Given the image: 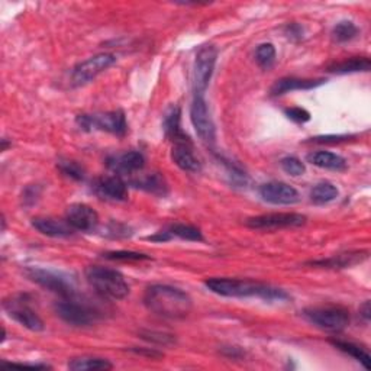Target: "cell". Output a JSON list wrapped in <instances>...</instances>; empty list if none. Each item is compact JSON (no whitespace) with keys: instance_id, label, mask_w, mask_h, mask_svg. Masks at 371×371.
<instances>
[{"instance_id":"31","label":"cell","mask_w":371,"mask_h":371,"mask_svg":"<svg viewBox=\"0 0 371 371\" xmlns=\"http://www.w3.org/2000/svg\"><path fill=\"white\" fill-rule=\"evenodd\" d=\"M57 167H59V170L66 177H69L71 180H76V182L84 180V168L77 161L60 160L59 164H57Z\"/></svg>"},{"instance_id":"8","label":"cell","mask_w":371,"mask_h":371,"mask_svg":"<svg viewBox=\"0 0 371 371\" xmlns=\"http://www.w3.org/2000/svg\"><path fill=\"white\" fill-rule=\"evenodd\" d=\"M55 312L66 324L73 326H90L99 319V312L89 305L81 303L73 298H63L55 303Z\"/></svg>"},{"instance_id":"5","label":"cell","mask_w":371,"mask_h":371,"mask_svg":"<svg viewBox=\"0 0 371 371\" xmlns=\"http://www.w3.org/2000/svg\"><path fill=\"white\" fill-rule=\"evenodd\" d=\"M303 317L315 326L329 331H344L350 324V312L341 306H318L303 310Z\"/></svg>"},{"instance_id":"25","label":"cell","mask_w":371,"mask_h":371,"mask_svg":"<svg viewBox=\"0 0 371 371\" xmlns=\"http://www.w3.org/2000/svg\"><path fill=\"white\" fill-rule=\"evenodd\" d=\"M165 232L170 235V238H180L184 241H192V242H201L204 241V235L201 232V230L196 226L192 225H186V223H175L168 226Z\"/></svg>"},{"instance_id":"10","label":"cell","mask_w":371,"mask_h":371,"mask_svg":"<svg viewBox=\"0 0 371 371\" xmlns=\"http://www.w3.org/2000/svg\"><path fill=\"white\" fill-rule=\"evenodd\" d=\"M115 61H117V57L109 52H103V54L90 57V59L77 64L73 69V73H71L73 86L78 88V86H84V84L90 83L100 73H103L110 66L115 64Z\"/></svg>"},{"instance_id":"13","label":"cell","mask_w":371,"mask_h":371,"mask_svg":"<svg viewBox=\"0 0 371 371\" xmlns=\"http://www.w3.org/2000/svg\"><path fill=\"white\" fill-rule=\"evenodd\" d=\"M260 196L264 202L271 205L289 206L295 205L300 201L299 192L283 182H269L260 187Z\"/></svg>"},{"instance_id":"15","label":"cell","mask_w":371,"mask_h":371,"mask_svg":"<svg viewBox=\"0 0 371 371\" xmlns=\"http://www.w3.org/2000/svg\"><path fill=\"white\" fill-rule=\"evenodd\" d=\"M93 192L106 201L122 202L128 197L126 183L119 176H105L99 177L93 183Z\"/></svg>"},{"instance_id":"4","label":"cell","mask_w":371,"mask_h":371,"mask_svg":"<svg viewBox=\"0 0 371 371\" xmlns=\"http://www.w3.org/2000/svg\"><path fill=\"white\" fill-rule=\"evenodd\" d=\"M77 125L83 131H105L113 135L124 136L128 132V124L122 110H112L105 113H93V115H78Z\"/></svg>"},{"instance_id":"27","label":"cell","mask_w":371,"mask_h":371,"mask_svg":"<svg viewBox=\"0 0 371 371\" xmlns=\"http://www.w3.org/2000/svg\"><path fill=\"white\" fill-rule=\"evenodd\" d=\"M331 344L338 348L339 351L346 353L348 355H351L353 358H355L358 363H361L364 365L365 370H370V354L361 348L360 346L354 344V342H348V341H342V339H332Z\"/></svg>"},{"instance_id":"9","label":"cell","mask_w":371,"mask_h":371,"mask_svg":"<svg viewBox=\"0 0 371 371\" xmlns=\"http://www.w3.org/2000/svg\"><path fill=\"white\" fill-rule=\"evenodd\" d=\"M306 216L293 212L266 213L260 216H252L247 219V226L251 230L259 231H274L284 230V228H299L306 223Z\"/></svg>"},{"instance_id":"36","label":"cell","mask_w":371,"mask_h":371,"mask_svg":"<svg viewBox=\"0 0 371 371\" xmlns=\"http://www.w3.org/2000/svg\"><path fill=\"white\" fill-rule=\"evenodd\" d=\"M351 136L348 135H324L310 138L309 142H315V144H339V142H346Z\"/></svg>"},{"instance_id":"19","label":"cell","mask_w":371,"mask_h":371,"mask_svg":"<svg viewBox=\"0 0 371 371\" xmlns=\"http://www.w3.org/2000/svg\"><path fill=\"white\" fill-rule=\"evenodd\" d=\"M182 121V110L179 106H171L164 117L163 128L170 141H173V144H192L190 138L183 132L180 126Z\"/></svg>"},{"instance_id":"12","label":"cell","mask_w":371,"mask_h":371,"mask_svg":"<svg viewBox=\"0 0 371 371\" xmlns=\"http://www.w3.org/2000/svg\"><path fill=\"white\" fill-rule=\"evenodd\" d=\"M190 119L196 134L201 136L202 141L208 142V144L215 142L216 129L204 96H194L190 106Z\"/></svg>"},{"instance_id":"38","label":"cell","mask_w":371,"mask_h":371,"mask_svg":"<svg viewBox=\"0 0 371 371\" xmlns=\"http://www.w3.org/2000/svg\"><path fill=\"white\" fill-rule=\"evenodd\" d=\"M286 34L289 35V38H302L303 30H302V28H300L299 25L293 23V25H289V26H288V33H286Z\"/></svg>"},{"instance_id":"33","label":"cell","mask_w":371,"mask_h":371,"mask_svg":"<svg viewBox=\"0 0 371 371\" xmlns=\"http://www.w3.org/2000/svg\"><path fill=\"white\" fill-rule=\"evenodd\" d=\"M280 165H281L284 173H288L289 176H293V177L303 176L305 171H306V167H305V164L302 163V160H299L298 157H293V155L284 157V158L280 161Z\"/></svg>"},{"instance_id":"17","label":"cell","mask_w":371,"mask_h":371,"mask_svg":"<svg viewBox=\"0 0 371 371\" xmlns=\"http://www.w3.org/2000/svg\"><path fill=\"white\" fill-rule=\"evenodd\" d=\"M325 81L326 80L324 78H296V77L280 78L271 88V95L281 96L296 90H312L319 88V86H322Z\"/></svg>"},{"instance_id":"18","label":"cell","mask_w":371,"mask_h":371,"mask_svg":"<svg viewBox=\"0 0 371 371\" xmlns=\"http://www.w3.org/2000/svg\"><path fill=\"white\" fill-rule=\"evenodd\" d=\"M33 226L42 235L51 238H69L74 231L67 220L55 218H34Z\"/></svg>"},{"instance_id":"37","label":"cell","mask_w":371,"mask_h":371,"mask_svg":"<svg viewBox=\"0 0 371 371\" xmlns=\"http://www.w3.org/2000/svg\"><path fill=\"white\" fill-rule=\"evenodd\" d=\"M132 353H135V354H139V355H147V357H150V358H160V357H163V354L161 353H158L157 350H151V348H147V350H142V348H132L131 350Z\"/></svg>"},{"instance_id":"20","label":"cell","mask_w":371,"mask_h":371,"mask_svg":"<svg viewBox=\"0 0 371 371\" xmlns=\"http://www.w3.org/2000/svg\"><path fill=\"white\" fill-rule=\"evenodd\" d=\"M171 158L179 168L187 173H199L202 168L201 161L192 150V144H175L171 150Z\"/></svg>"},{"instance_id":"16","label":"cell","mask_w":371,"mask_h":371,"mask_svg":"<svg viewBox=\"0 0 371 371\" xmlns=\"http://www.w3.org/2000/svg\"><path fill=\"white\" fill-rule=\"evenodd\" d=\"M107 167L115 175L138 173L146 165V158L139 151H128L107 158Z\"/></svg>"},{"instance_id":"28","label":"cell","mask_w":371,"mask_h":371,"mask_svg":"<svg viewBox=\"0 0 371 371\" xmlns=\"http://www.w3.org/2000/svg\"><path fill=\"white\" fill-rule=\"evenodd\" d=\"M132 184L135 187H139L142 190H146V192L153 193V194H157V196H164L167 193V190H168L167 182L164 180V177L160 173L148 175V176L142 177L139 180L132 182Z\"/></svg>"},{"instance_id":"40","label":"cell","mask_w":371,"mask_h":371,"mask_svg":"<svg viewBox=\"0 0 371 371\" xmlns=\"http://www.w3.org/2000/svg\"><path fill=\"white\" fill-rule=\"evenodd\" d=\"M370 312H371V309H370V302L367 300V302H364V305L360 307V313H361V317L368 322L370 321Z\"/></svg>"},{"instance_id":"24","label":"cell","mask_w":371,"mask_h":371,"mask_svg":"<svg viewBox=\"0 0 371 371\" xmlns=\"http://www.w3.org/2000/svg\"><path fill=\"white\" fill-rule=\"evenodd\" d=\"M69 368L73 371H92V370H112L113 364L100 357H76L69 363Z\"/></svg>"},{"instance_id":"39","label":"cell","mask_w":371,"mask_h":371,"mask_svg":"<svg viewBox=\"0 0 371 371\" xmlns=\"http://www.w3.org/2000/svg\"><path fill=\"white\" fill-rule=\"evenodd\" d=\"M4 364L6 365H13V367H30V368H42V370H47V368H51L49 365L47 364H30V363H8V361H4Z\"/></svg>"},{"instance_id":"34","label":"cell","mask_w":371,"mask_h":371,"mask_svg":"<svg viewBox=\"0 0 371 371\" xmlns=\"http://www.w3.org/2000/svg\"><path fill=\"white\" fill-rule=\"evenodd\" d=\"M141 336L144 338L146 341L154 342V344L158 346H170L175 342V336L170 335V334H164V332H155V331H146L142 332Z\"/></svg>"},{"instance_id":"1","label":"cell","mask_w":371,"mask_h":371,"mask_svg":"<svg viewBox=\"0 0 371 371\" xmlns=\"http://www.w3.org/2000/svg\"><path fill=\"white\" fill-rule=\"evenodd\" d=\"M146 307L165 319H183L192 312V298L179 288L168 284H153L144 295Z\"/></svg>"},{"instance_id":"32","label":"cell","mask_w":371,"mask_h":371,"mask_svg":"<svg viewBox=\"0 0 371 371\" xmlns=\"http://www.w3.org/2000/svg\"><path fill=\"white\" fill-rule=\"evenodd\" d=\"M105 259L112 261H147L151 257L135 251H110L105 254Z\"/></svg>"},{"instance_id":"2","label":"cell","mask_w":371,"mask_h":371,"mask_svg":"<svg viewBox=\"0 0 371 371\" xmlns=\"http://www.w3.org/2000/svg\"><path fill=\"white\" fill-rule=\"evenodd\" d=\"M205 286L212 293L223 298H260L267 302H283L289 299V295L284 290L252 280L213 277L205 281Z\"/></svg>"},{"instance_id":"21","label":"cell","mask_w":371,"mask_h":371,"mask_svg":"<svg viewBox=\"0 0 371 371\" xmlns=\"http://www.w3.org/2000/svg\"><path fill=\"white\" fill-rule=\"evenodd\" d=\"M306 160L312 165H317L324 170H332V171L347 170V160L344 157H341L339 154L329 153V151H313L307 154Z\"/></svg>"},{"instance_id":"6","label":"cell","mask_w":371,"mask_h":371,"mask_svg":"<svg viewBox=\"0 0 371 371\" xmlns=\"http://www.w3.org/2000/svg\"><path fill=\"white\" fill-rule=\"evenodd\" d=\"M25 274L28 276V278L40 284L41 288L61 298H73L76 295L73 281L63 273L41 267H28L25 270Z\"/></svg>"},{"instance_id":"7","label":"cell","mask_w":371,"mask_h":371,"mask_svg":"<svg viewBox=\"0 0 371 371\" xmlns=\"http://www.w3.org/2000/svg\"><path fill=\"white\" fill-rule=\"evenodd\" d=\"M218 60V49L215 45H204L196 54L194 69H193V89L194 96H204L211 78L215 71Z\"/></svg>"},{"instance_id":"3","label":"cell","mask_w":371,"mask_h":371,"mask_svg":"<svg viewBox=\"0 0 371 371\" xmlns=\"http://www.w3.org/2000/svg\"><path fill=\"white\" fill-rule=\"evenodd\" d=\"M86 278L100 296L112 300H122L131 292L125 277L118 270L109 267L90 266L86 269Z\"/></svg>"},{"instance_id":"26","label":"cell","mask_w":371,"mask_h":371,"mask_svg":"<svg viewBox=\"0 0 371 371\" xmlns=\"http://www.w3.org/2000/svg\"><path fill=\"white\" fill-rule=\"evenodd\" d=\"M338 194L339 190L336 189V186L329 182H322L310 190V201L315 205H326L334 202Z\"/></svg>"},{"instance_id":"22","label":"cell","mask_w":371,"mask_h":371,"mask_svg":"<svg viewBox=\"0 0 371 371\" xmlns=\"http://www.w3.org/2000/svg\"><path fill=\"white\" fill-rule=\"evenodd\" d=\"M368 257L367 251H355V252H347V254H339L335 257H331L328 260H319V261H312V266H321L326 269H347L351 266H355L358 263H363Z\"/></svg>"},{"instance_id":"11","label":"cell","mask_w":371,"mask_h":371,"mask_svg":"<svg viewBox=\"0 0 371 371\" xmlns=\"http://www.w3.org/2000/svg\"><path fill=\"white\" fill-rule=\"evenodd\" d=\"M4 307L8 312V315L13 321H16L19 325H22L23 328L30 329L33 332L44 331L45 325L42 319L38 317V313L30 306L25 296L11 298V300H6L4 303Z\"/></svg>"},{"instance_id":"29","label":"cell","mask_w":371,"mask_h":371,"mask_svg":"<svg viewBox=\"0 0 371 371\" xmlns=\"http://www.w3.org/2000/svg\"><path fill=\"white\" fill-rule=\"evenodd\" d=\"M358 28L354 22L351 20H341L338 22L334 30H332V37L336 42H348L354 40L358 35Z\"/></svg>"},{"instance_id":"30","label":"cell","mask_w":371,"mask_h":371,"mask_svg":"<svg viewBox=\"0 0 371 371\" xmlns=\"http://www.w3.org/2000/svg\"><path fill=\"white\" fill-rule=\"evenodd\" d=\"M255 61L264 70H269L273 67L276 61V48L273 44L266 42L257 47L255 49Z\"/></svg>"},{"instance_id":"35","label":"cell","mask_w":371,"mask_h":371,"mask_svg":"<svg viewBox=\"0 0 371 371\" xmlns=\"http://www.w3.org/2000/svg\"><path fill=\"white\" fill-rule=\"evenodd\" d=\"M284 113H286V117L298 124H305L307 121H310V113L303 109V107H290V109H286L284 110Z\"/></svg>"},{"instance_id":"14","label":"cell","mask_w":371,"mask_h":371,"mask_svg":"<svg viewBox=\"0 0 371 371\" xmlns=\"http://www.w3.org/2000/svg\"><path fill=\"white\" fill-rule=\"evenodd\" d=\"M66 220L71 225L73 230L92 232L99 225V215L98 212L84 204H73L67 208Z\"/></svg>"},{"instance_id":"23","label":"cell","mask_w":371,"mask_h":371,"mask_svg":"<svg viewBox=\"0 0 371 371\" xmlns=\"http://www.w3.org/2000/svg\"><path fill=\"white\" fill-rule=\"evenodd\" d=\"M371 69V61L368 57H353V59L335 63L328 67L329 73L336 74H351V73H367Z\"/></svg>"}]
</instances>
